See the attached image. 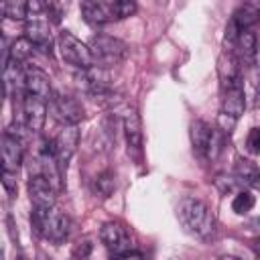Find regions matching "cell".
Wrapping results in <instances>:
<instances>
[{
    "mask_svg": "<svg viewBox=\"0 0 260 260\" xmlns=\"http://www.w3.org/2000/svg\"><path fill=\"white\" fill-rule=\"evenodd\" d=\"M240 61L232 51H223L219 61H217V71H219V79H221V87L230 89L236 85H244L242 83V71H240Z\"/></svg>",
    "mask_w": 260,
    "mask_h": 260,
    "instance_id": "15",
    "label": "cell"
},
{
    "mask_svg": "<svg viewBox=\"0 0 260 260\" xmlns=\"http://www.w3.org/2000/svg\"><path fill=\"white\" fill-rule=\"evenodd\" d=\"M219 260H238V258H234V256H223V258H219Z\"/></svg>",
    "mask_w": 260,
    "mask_h": 260,
    "instance_id": "29",
    "label": "cell"
},
{
    "mask_svg": "<svg viewBox=\"0 0 260 260\" xmlns=\"http://www.w3.org/2000/svg\"><path fill=\"white\" fill-rule=\"evenodd\" d=\"M89 49L93 53L95 65H102L106 69L112 67V65H118L128 55V45L124 41L116 39V37H110V35H98V37H93Z\"/></svg>",
    "mask_w": 260,
    "mask_h": 260,
    "instance_id": "6",
    "label": "cell"
},
{
    "mask_svg": "<svg viewBox=\"0 0 260 260\" xmlns=\"http://www.w3.org/2000/svg\"><path fill=\"white\" fill-rule=\"evenodd\" d=\"M0 150H2V171L18 175L20 165H22V142H20V138L12 136L10 132H4Z\"/></svg>",
    "mask_w": 260,
    "mask_h": 260,
    "instance_id": "14",
    "label": "cell"
},
{
    "mask_svg": "<svg viewBox=\"0 0 260 260\" xmlns=\"http://www.w3.org/2000/svg\"><path fill=\"white\" fill-rule=\"evenodd\" d=\"M77 144H79V128L77 126H61V130L53 138L55 156H57V162H59V167H61L63 173L69 167V160L75 154Z\"/></svg>",
    "mask_w": 260,
    "mask_h": 260,
    "instance_id": "8",
    "label": "cell"
},
{
    "mask_svg": "<svg viewBox=\"0 0 260 260\" xmlns=\"http://www.w3.org/2000/svg\"><path fill=\"white\" fill-rule=\"evenodd\" d=\"M254 203H256V197H254L250 191L240 189V191L234 195V199H232V209L242 215V213H248V211L254 207Z\"/></svg>",
    "mask_w": 260,
    "mask_h": 260,
    "instance_id": "24",
    "label": "cell"
},
{
    "mask_svg": "<svg viewBox=\"0 0 260 260\" xmlns=\"http://www.w3.org/2000/svg\"><path fill=\"white\" fill-rule=\"evenodd\" d=\"M22 87H24L26 95H35V98H41L45 102H51L53 95H55L53 89H51L49 75L43 69L32 67V65L24 69V83H22Z\"/></svg>",
    "mask_w": 260,
    "mask_h": 260,
    "instance_id": "11",
    "label": "cell"
},
{
    "mask_svg": "<svg viewBox=\"0 0 260 260\" xmlns=\"http://www.w3.org/2000/svg\"><path fill=\"white\" fill-rule=\"evenodd\" d=\"M177 219L183 230L199 240H211L215 236V217L211 209L197 197H183L177 205Z\"/></svg>",
    "mask_w": 260,
    "mask_h": 260,
    "instance_id": "1",
    "label": "cell"
},
{
    "mask_svg": "<svg viewBox=\"0 0 260 260\" xmlns=\"http://www.w3.org/2000/svg\"><path fill=\"white\" fill-rule=\"evenodd\" d=\"M246 148L252 154H260V128H252L246 138Z\"/></svg>",
    "mask_w": 260,
    "mask_h": 260,
    "instance_id": "26",
    "label": "cell"
},
{
    "mask_svg": "<svg viewBox=\"0 0 260 260\" xmlns=\"http://www.w3.org/2000/svg\"><path fill=\"white\" fill-rule=\"evenodd\" d=\"M24 37L35 45V49L43 51L45 55H51L53 53V39H51V30H49V24L45 20H39V18H28L26 22V28H24Z\"/></svg>",
    "mask_w": 260,
    "mask_h": 260,
    "instance_id": "16",
    "label": "cell"
},
{
    "mask_svg": "<svg viewBox=\"0 0 260 260\" xmlns=\"http://www.w3.org/2000/svg\"><path fill=\"white\" fill-rule=\"evenodd\" d=\"M75 81H77V85L85 93H89L93 98L108 95L110 93V87H112V77H110L108 69L102 67V65H93L89 69H81L75 75Z\"/></svg>",
    "mask_w": 260,
    "mask_h": 260,
    "instance_id": "7",
    "label": "cell"
},
{
    "mask_svg": "<svg viewBox=\"0 0 260 260\" xmlns=\"http://www.w3.org/2000/svg\"><path fill=\"white\" fill-rule=\"evenodd\" d=\"M256 260H260V256H258V258H256Z\"/></svg>",
    "mask_w": 260,
    "mask_h": 260,
    "instance_id": "32",
    "label": "cell"
},
{
    "mask_svg": "<svg viewBox=\"0 0 260 260\" xmlns=\"http://www.w3.org/2000/svg\"><path fill=\"white\" fill-rule=\"evenodd\" d=\"M81 16L87 24L93 26H102L106 22L118 20V12H116V2H104V0H83L81 6Z\"/></svg>",
    "mask_w": 260,
    "mask_h": 260,
    "instance_id": "10",
    "label": "cell"
},
{
    "mask_svg": "<svg viewBox=\"0 0 260 260\" xmlns=\"http://www.w3.org/2000/svg\"><path fill=\"white\" fill-rule=\"evenodd\" d=\"M30 221L32 228L39 236L47 238L53 244H61L67 240L69 236V217L61 211H57L55 207L51 209H41V207H32L30 213Z\"/></svg>",
    "mask_w": 260,
    "mask_h": 260,
    "instance_id": "2",
    "label": "cell"
},
{
    "mask_svg": "<svg viewBox=\"0 0 260 260\" xmlns=\"http://www.w3.org/2000/svg\"><path fill=\"white\" fill-rule=\"evenodd\" d=\"M2 187H4V191H6L10 197L16 195V191H18L16 173H6V171H2Z\"/></svg>",
    "mask_w": 260,
    "mask_h": 260,
    "instance_id": "27",
    "label": "cell"
},
{
    "mask_svg": "<svg viewBox=\"0 0 260 260\" xmlns=\"http://www.w3.org/2000/svg\"><path fill=\"white\" fill-rule=\"evenodd\" d=\"M16 260H24V258H16Z\"/></svg>",
    "mask_w": 260,
    "mask_h": 260,
    "instance_id": "31",
    "label": "cell"
},
{
    "mask_svg": "<svg viewBox=\"0 0 260 260\" xmlns=\"http://www.w3.org/2000/svg\"><path fill=\"white\" fill-rule=\"evenodd\" d=\"M215 185L221 189V193H230V191L242 187V183H240L234 175H230V177H217V179H215Z\"/></svg>",
    "mask_w": 260,
    "mask_h": 260,
    "instance_id": "25",
    "label": "cell"
},
{
    "mask_svg": "<svg viewBox=\"0 0 260 260\" xmlns=\"http://www.w3.org/2000/svg\"><path fill=\"white\" fill-rule=\"evenodd\" d=\"M51 110L63 126H77L83 120V106L71 95L55 93L51 100Z\"/></svg>",
    "mask_w": 260,
    "mask_h": 260,
    "instance_id": "9",
    "label": "cell"
},
{
    "mask_svg": "<svg viewBox=\"0 0 260 260\" xmlns=\"http://www.w3.org/2000/svg\"><path fill=\"white\" fill-rule=\"evenodd\" d=\"M189 134H191V144H193V152L199 156V158H203V160H209V158H215L217 156V152H219V130L217 128H213V126H209L207 122H203V120H195V122H191V130H189Z\"/></svg>",
    "mask_w": 260,
    "mask_h": 260,
    "instance_id": "5",
    "label": "cell"
},
{
    "mask_svg": "<svg viewBox=\"0 0 260 260\" xmlns=\"http://www.w3.org/2000/svg\"><path fill=\"white\" fill-rule=\"evenodd\" d=\"M28 195H30V201H32V207H41V209H51L55 207V197H57V191L55 187L39 173L30 175L28 179Z\"/></svg>",
    "mask_w": 260,
    "mask_h": 260,
    "instance_id": "12",
    "label": "cell"
},
{
    "mask_svg": "<svg viewBox=\"0 0 260 260\" xmlns=\"http://www.w3.org/2000/svg\"><path fill=\"white\" fill-rule=\"evenodd\" d=\"M114 189H116L114 173L104 171V173H100V175L93 179V191H95V195H100V197H110V195L114 193Z\"/></svg>",
    "mask_w": 260,
    "mask_h": 260,
    "instance_id": "23",
    "label": "cell"
},
{
    "mask_svg": "<svg viewBox=\"0 0 260 260\" xmlns=\"http://www.w3.org/2000/svg\"><path fill=\"white\" fill-rule=\"evenodd\" d=\"M234 177L242 183V187H252L260 183V169L246 158H238L234 165Z\"/></svg>",
    "mask_w": 260,
    "mask_h": 260,
    "instance_id": "20",
    "label": "cell"
},
{
    "mask_svg": "<svg viewBox=\"0 0 260 260\" xmlns=\"http://www.w3.org/2000/svg\"><path fill=\"white\" fill-rule=\"evenodd\" d=\"M32 53H35V45L26 37H22V39H16L12 43V47L8 49V61H14V63L22 65Z\"/></svg>",
    "mask_w": 260,
    "mask_h": 260,
    "instance_id": "21",
    "label": "cell"
},
{
    "mask_svg": "<svg viewBox=\"0 0 260 260\" xmlns=\"http://www.w3.org/2000/svg\"><path fill=\"white\" fill-rule=\"evenodd\" d=\"M57 47H59V53L63 57V61L75 69H89L95 65L93 61V53L91 49L81 43L75 35H71L69 30H63L59 37H57Z\"/></svg>",
    "mask_w": 260,
    "mask_h": 260,
    "instance_id": "4",
    "label": "cell"
},
{
    "mask_svg": "<svg viewBox=\"0 0 260 260\" xmlns=\"http://www.w3.org/2000/svg\"><path fill=\"white\" fill-rule=\"evenodd\" d=\"M118 260H130V256H126V258H118Z\"/></svg>",
    "mask_w": 260,
    "mask_h": 260,
    "instance_id": "30",
    "label": "cell"
},
{
    "mask_svg": "<svg viewBox=\"0 0 260 260\" xmlns=\"http://www.w3.org/2000/svg\"><path fill=\"white\" fill-rule=\"evenodd\" d=\"M124 136L128 144V152L140 154L142 150V124L134 110H128L124 116Z\"/></svg>",
    "mask_w": 260,
    "mask_h": 260,
    "instance_id": "18",
    "label": "cell"
},
{
    "mask_svg": "<svg viewBox=\"0 0 260 260\" xmlns=\"http://www.w3.org/2000/svg\"><path fill=\"white\" fill-rule=\"evenodd\" d=\"M246 108V95H244V85H236L230 89H223V102H221V114L238 120L244 114Z\"/></svg>",
    "mask_w": 260,
    "mask_h": 260,
    "instance_id": "19",
    "label": "cell"
},
{
    "mask_svg": "<svg viewBox=\"0 0 260 260\" xmlns=\"http://www.w3.org/2000/svg\"><path fill=\"white\" fill-rule=\"evenodd\" d=\"M2 12H4V16L12 18V20H28V18H30L28 2H20V0L4 2V4H2Z\"/></svg>",
    "mask_w": 260,
    "mask_h": 260,
    "instance_id": "22",
    "label": "cell"
},
{
    "mask_svg": "<svg viewBox=\"0 0 260 260\" xmlns=\"http://www.w3.org/2000/svg\"><path fill=\"white\" fill-rule=\"evenodd\" d=\"M45 12L49 16H53L55 22H59L61 16H63V6L61 4H55V2H45Z\"/></svg>",
    "mask_w": 260,
    "mask_h": 260,
    "instance_id": "28",
    "label": "cell"
},
{
    "mask_svg": "<svg viewBox=\"0 0 260 260\" xmlns=\"http://www.w3.org/2000/svg\"><path fill=\"white\" fill-rule=\"evenodd\" d=\"M22 116H24V124L28 128V132H39L45 126L47 120V102L35 95H26L22 98Z\"/></svg>",
    "mask_w": 260,
    "mask_h": 260,
    "instance_id": "13",
    "label": "cell"
},
{
    "mask_svg": "<svg viewBox=\"0 0 260 260\" xmlns=\"http://www.w3.org/2000/svg\"><path fill=\"white\" fill-rule=\"evenodd\" d=\"M234 47H236L234 55L238 57L240 65H244V67H252V65L256 63V55H258V39H256V35L252 32V28L242 30V32L236 37Z\"/></svg>",
    "mask_w": 260,
    "mask_h": 260,
    "instance_id": "17",
    "label": "cell"
},
{
    "mask_svg": "<svg viewBox=\"0 0 260 260\" xmlns=\"http://www.w3.org/2000/svg\"><path fill=\"white\" fill-rule=\"evenodd\" d=\"M100 240L112 258H126L134 254V240L128 228L120 221H106L100 230Z\"/></svg>",
    "mask_w": 260,
    "mask_h": 260,
    "instance_id": "3",
    "label": "cell"
}]
</instances>
